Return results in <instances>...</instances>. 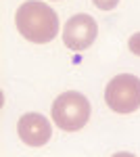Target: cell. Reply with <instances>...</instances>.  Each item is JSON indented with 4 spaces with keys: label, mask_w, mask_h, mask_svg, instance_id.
Listing matches in <instances>:
<instances>
[{
    "label": "cell",
    "mask_w": 140,
    "mask_h": 157,
    "mask_svg": "<svg viewBox=\"0 0 140 157\" xmlns=\"http://www.w3.org/2000/svg\"><path fill=\"white\" fill-rule=\"evenodd\" d=\"M92 2L100 9V11H113L117 4H119V0H92Z\"/></svg>",
    "instance_id": "cell-6"
},
{
    "label": "cell",
    "mask_w": 140,
    "mask_h": 157,
    "mask_svg": "<svg viewBox=\"0 0 140 157\" xmlns=\"http://www.w3.org/2000/svg\"><path fill=\"white\" fill-rule=\"evenodd\" d=\"M17 134L29 147H42L46 145L52 136L50 121L42 113H25L17 121Z\"/></svg>",
    "instance_id": "cell-5"
},
{
    "label": "cell",
    "mask_w": 140,
    "mask_h": 157,
    "mask_svg": "<svg viewBox=\"0 0 140 157\" xmlns=\"http://www.w3.org/2000/svg\"><path fill=\"white\" fill-rule=\"evenodd\" d=\"M15 25H17V32L34 44H46L55 40L59 34L57 13L48 4L38 0H27L17 9Z\"/></svg>",
    "instance_id": "cell-1"
},
{
    "label": "cell",
    "mask_w": 140,
    "mask_h": 157,
    "mask_svg": "<svg viewBox=\"0 0 140 157\" xmlns=\"http://www.w3.org/2000/svg\"><path fill=\"white\" fill-rule=\"evenodd\" d=\"M96 34H98V25L94 21V17L80 13V15H73L65 23L63 42L71 50H86L88 46H92V42L96 40Z\"/></svg>",
    "instance_id": "cell-4"
},
{
    "label": "cell",
    "mask_w": 140,
    "mask_h": 157,
    "mask_svg": "<svg viewBox=\"0 0 140 157\" xmlns=\"http://www.w3.org/2000/svg\"><path fill=\"white\" fill-rule=\"evenodd\" d=\"M90 120V103L88 98L69 90L55 98L52 103V121L65 132H78Z\"/></svg>",
    "instance_id": "cell-2"
},
{
    "label": "cell",
    "mask_w": 140,
    "mask_h": 157,
    "mask_svg": "<svg viewBox=\"0 0 140 157\" xmlns=\"http://www.w3.org/2000/svg\"><path fill=\"white\" fill-rule=\"evenodd\" d=\"M128 48L136 55V57H140V32L138 34H134V36L128 40Z\"/></svg>",
    "instance_id": "cell-7"
},
{
    "label": "cell",
    "mask_w": 140,
    "mask_h": 157,
    "mask_svg": "<svg viewBox=\"0 0 140 157\" xmlns=\"http://www.w3.org/2000/svg\"><path fill=\"white\" fill-rule=\"evenodd\" d=\"M105 103L115 113H134L140 109V78L132 73L115 75L105 88Z\"/></svg>",
    "instance_id": "cell-3"
}]
</instances>
